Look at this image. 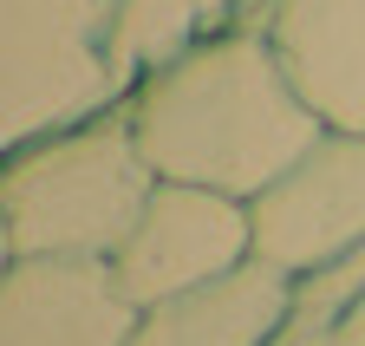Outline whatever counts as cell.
Here are the masks:
<instances>
[{
    "instance_id": "6da1fadb",
    "label": "cell",
    "mask_w": 365,
    "mask_h": 346,
    "mask_svg": "<svg viewBox=\"0 0 365 346\" xmlns=\"http://www.w3.org/2000/svg\"><path fill=\"white\" fill-rule=\"evenodd\" d=\"M124 124L157 183H190L255 203L327 138L313 105L294 92L267 33H215L176 53L130 92Z\"/></svg>"
},
{
    "instance_id": "7a4b0ae2",
    "label": "cell",
    "mask_w": 365,
    "mask_h": 346,
    "mask_svg": "<svg viewBox=\"0 0 365 346\" xmlns=\"http://www.w3.org/2000/svg\"><path fill=\"white\" fill-rule=\"evenodd\" d=\"M150 190L157 170L144 163L124 118L59 131L0 170V248L7 262H33V255L111 262Z\"/></svg>"
},
{
    "instance_id": "3957f363",
    "label": "cell",
    "mask_w": 365,
    "mask_h": 346,
    "mask_svg": "<svg viewBox=\"0 0 365 346\" xmlns=\"http://www.w3.org/2000/svg\"><path fill=\"white\" fill-rule=\"evenodd\" d=\"M242 262H255L248 203L215 196V190H190V183H157L137 229L111 255V275L130 294V307L144 314V307H163V300L190 294L202 281L235 275Z\"/></svg>"
},
{
    "instance_id": "277c9868",
    "label": "cell",
    "mask_w": 365,
    "mask_h": 346,
    "mask_svg": "<svg viewBox=\"0 0 365 346\" xmlns=\"http://www.w3.org/2000/svg\"><path fill=\"white\" fill-rule=\"evenodd\" d=\"M255 262L281 275H313L365 248V138L327 131L274 190L248 203Z\"/></svg>"
},
{
    "instance_id": "5b68a950",
    "label": "cell",
    "mask_w": 365,
    "mask_h": 346,
    "mask_svg": "<svg viewBox=\"0 0 365 346\" xmlns=\"http://www.w3.org/2000/svg\"><path fill=\"white\" fill-rule=\"evenodd\" d=\"M137 307L111 262L33 255L0 268V346H130Z\"/></svg>"
},
{
    "instance_id": "8992f818",
    "label": "cell",
    "mask_w": 365,
    "mask_h": 346,
    "mask_svg": "<svg viewBox=\"0 0 365 346\" xmlns=\"http://www.w3.org/2000/svg\"><path fill=\"white\" fill-rule=\"evenodd\" d=\"M261 33L313 118L365 138V0H267Z\"/></svg>"
},
{
    "instance_id": "52a82bcc",
    "label": "cell",
    "mask_w": 365,
    "mask_h": 346,
    "mask_svg": "<svg viewBox=\"0 0 365 346\" xmlns=\"http://www.w3.org/2000/svg\"><path fill=\"white\" fill-rule=\"evenodd\" d=\"M287 307H294V275L267 262H242L222 281H202L163 307H144L130 346H267L281 333Z\"/></svg>"
},
{
    "instance_id": "ba28073f",
    "label": "cell",
    "mask_w": 365,
    "mask_h": 346,
    "mask_svg": "<svg viewBox=\"0 0 365 346\" xmlns=\"http://www.w3.org/2000/svg\"><path fill=\"white\" fill-rule=\"evenodd\" d=\"M267 346H346V340H339V327H327V320H313V314H300V307H287V320H281V333H274Z\"/></svg>"
},
{
    "instance_id": "9c48e42d",
    "label": "cell",
    "mask_w": 365,
    "mask_h": 346,
    "mask_svg": "<svg viewBox=\"0 0 365 346\" xmlns=\"http://www.w3.org/2000/svg\"><path fill=\"white\" fill-rule=\"evenodd\" d=\"M339 340H346V346H365V294H359V307L346 314V327H339Z\"/></svg>"
}]
</instances>
